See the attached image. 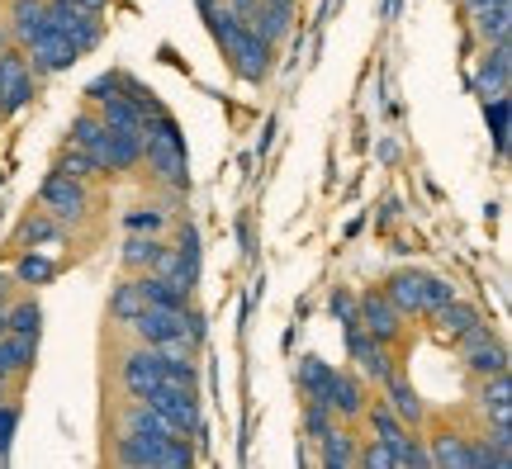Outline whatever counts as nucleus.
<instances>
[{
	"label": "nucleus",
	"mask_w": 512,
	"mask_h": 469,
	"mask_svg": "<svg viewBox=\"0 0 512 469\" xmlns=\"http://www.w3.org/2000/svg\"><path fill=\"white\" fill-rule=\"evenodd\" d=\"M204 24H209V34H214V43L223 48V57H228V67L242 76V81H252V86H261L266 76H271V57H275V43H266V38L256 34L252 24H242L233 10H223V5H214V10H204Z\"/></svg>",
	"instance_id": "1"
},
{
	"label": "nucleus",
	"mask_w": 512,
	"mask_h": 469,
	"mask_svg": "<svg viewBox=\"0 0 512 469\" xmlns=\"http://www.w3.org/2000/svg\"><path fill=\"white\" fill-rule=\"evenodd\" d=\"M143 162L147 171L166 185V190H185L190 185V152H185V133L181 124L157 109V114H147L143 124Z\"/></svg>",
	"instance_id": "2"
},
{
	"label": "nucleus",
	"mask_w": 512,
	"mask_h": 469,
	"mask_svg": "<svg viewBox=\"0 0 512 469\" xmlns=\"http://www.w3.org/2000/svg\"><path fill=\"white\" fill-rule=\"evenodd\" d=\"M38 204L57 223H86V214H91V185L67 176V171H48L43 185H38Z\"/></svg>",
	"instance_id": "3"
},
{
	"label": "nucleus",
	"mask_w": 512,
	"mask_h": 469,
	"mask_svg": "<svg viewBox=\"0 0 512 469\" xmlns=\"http://www.w3.org/2000/svg\"><path fill=\"white\" fill-rule=\"evenodd\" d=\"M152 413L162 417L166 427L176 436H195L204 432V417H200V389H181V384H162V389H152V394L143 398Z\"/></svg>",
	"instance_id": "4"
},
{
	"label": "nucleus",
	"mask_w": 512,
	"mask_h": 469,
	"mask_svg": "<svg viewBox=\"0 0 512 469\" xmlns=\"http://www.w3.org/2000/svg\"><path fill=\"white\" fill-rule=\"evenodd\" d=\"M152 275H162L176 289L195 294V285H200V228L195 223H181L176 247H162V256L152 261Z\"/></svg>",
	"instance_id": "5"
},
{
	"label": "nucleus",
	"mask_w": 512,
	"mask_h": 469,
	"mask_svg": "<svg viewBox=\"0 0 512 469\" xmlns=\"http://www.w3.org/2000/svg\"><path fill=\"white\" fill-rule=\"evenodd\" d=\"M48 24H53L57 34L72 38L81 57L91 53V48H100V38H105L100 10H86V5H76V0H48Z\"/></svg>",
	"instance_id": "6"
},
{
	"label": "nucleus",
	"mask_w": 512,
	"mask_h": 469,
	"mask_svg": "<svg viewBox=\"0 0 512 469\" xmlns=\"http://www.w3.org/2000/svg\"><path fill=\"white\" fill-rule=\"evenodd\" d=\"M456 351H460V361H465V370L479 379L508 370V346L489 332V323H479V327H470L465 337H456Z\"/></svg>",
	"instance_id": "7"
},
{
	"label": "nucleus",
	"mask_w": 512,
	"mask_h": 469,
	"mask_svg": "<svg viewBox=\"0 0 512 469\" xmlns=\"http://www.w3.org/2000/svg\"><path fill=\"white\" fill-rule=\"evenodd\" d=\"M29 100H34V67H29V57L15 53V48H0V119L29 109Z\"/></svg>",
	"instance_id": "8"
},
{
	"label": "nucleus",
	"mask_w": 512,
	"mask_h": 469,
	"mask_svg": "<svg viewBox=\"0 0 512 469\" xmlns=\"http://www.w3.org/2000/svg\"><path fill=\"white\" fill-rule=\"evenodd\" d=\"M403 323H408V318H403L399 308L384 299V289H366V294L356 299V327H361V332H370L375 342L394 346L403 337Z\"/></svg>",
	"instance_id": "9"
},
{
	"label": "nucleus",
	"mask_w": 512,
	"mask_h": 469,
	"mask_svg": "<svg viewBox=\"0 0 512 469\" xmlns=\"http://www.w3.org/2000/svg\"><path fill=\"white\" fill-rule=\"evenodd\" d=\"M24 53H29V67H34L38 76H57V72H67V67H72L76 57V43L67 34H57L53 24H43V29H38L34 38H29V43H24Z\"/></svg>",
	"instance_id": "10"
},
{
	"label": "nucleus",
	"mask_w": 512,
	"mask_h": 469,
	"mask_svg": "<svg viewBox=\"0 0 512 469\" xmlns=\"http://www.w3.org/2000/svg\"><path fill=\"white\" fill-rule=\"evenodd\" d=\"M119 379H124V394L128 398H147L152 389H162L166 384V361L157 346H138V351H128L124 365H119Z\"/></svg>",
	"instance_id": "11"
},
{
	"label": "nucleus",
	"mask_w": 512,
	"mask_h": 469,
	"mask_svg": "<svg viewBox=\"0 0 512 469\" xmlns=\"http://www.w3.org/2000/svg\"><path fill=\"white\" fill-rule=\"evenodd\" d=\"M347 351H351V361H356V375L361 379L384 384V379L399 370V365H394V351H389L384 342H375L370 332H361V327H347Z\"/></svg>",
	"instance_id": "12"
},
{
	"label": "nucleus",
	"mask_w": 512,
	"mask_h": 469,
	"mask_svg": "<svg viewBox=\"0 0 512 469\" xmlns=\"http://www.w3.org/2000/svg\"><path fill=\"white\" fill-rule=\"evenodd\" d=\"M384 299L399 308L403 318H422L427 313V271H394L384 280Z\"/></svg>",
	"instance_id": "13"
},
{
	"label": "nucleus",
	"mask_w": 512,
	"mask_h": 469,
	"mask_svg": "<svg viewBox=\"0 0 512 469\" xmlns=\"http://www.w3.org/2000/svg\"><path fill=\"white\" fill-rule=\"evenodd\" d=\"M380 394H384V398H380L384 408H389V413L399 417V422H408V427H418L422 417H427V403L418 398V389H413V379L399 375V370H394V375H389V379L380 384Z\"/></svg>",
	"instance_id": "14"
},
{
	"label": "nucleus",
	"mask_w": 512,
	"mask_h": 469,
	"mask_svg": "<svg viewBox=\"0 0 512 469\" xmlns=\"http://www.w3.org/2000/svg\"><path fill=\"white\" fill-rule=\"evenodd\" d=\"M366 403H370L366 379H361V375H347V370H337V375H332L328 408H332V417H337V422H356V417L366 413Z\"/></svg>",
	"instance_id": "15"
},
{
	"label": "nucleus",
	"mask_w": 512,
	"mask_h": 469,
	"mask_svg": "<svg viewBox=\"0 0 512 469\" xmlns=\"http://www.w3.org/2000/svg\"><path fill=\"white\" fill-rule=\"evenodd\" d=\"M427 465L432 469H475V436L465 432H441L427 446Z\"/></svg>",
	"instance_id": "16"
},
{
	"label": "nucleus",
	"mask_w": 512,
	"mask_h": 469,
	"mask_svg": "<svg viewBox=\"0 0 512 469\" xmlns=\"http://www.w3.org/2000/svg\"><path fill=\"white\" fill-rule=\"evenodd\" d=\"M508 76H512V53L508 43H489V53L479 57L475 72V91L489 100V95H508Z\"/></svg>",
	"instance_id": "17"
},
{
	"label": "nucleus",
	"mask_w": 512,
	"mask_h": 469,
	"mask_svg": "<svg viewBox=\"0 0 512 469\" xmlns=\"http://www.w3.org/2000/svg\"><path fill=\"white\" fill-rule=\"evenodd\" d=\"M138 162H143V133L105 124V176H114V171H133Z\"/></svg>",
	"instance_id": "18"
},
{
	"label": "nucleus",
	"mask_w": 512,
	"mask_h": 469,
	"mask_svg": "<svg viewBox=\"0 0 512 469\" xmlns=\"http://www.w3.org/2000/svg\"><path fill=\"white\" fill-rule=\"evenodd\" d=\"M356 436H351V427H342V422H332V432L318 441V465L323 469H356Z\"/></svg>",
	"instance_id": "19"
},
{
	"label": "nucleus",
	"mask_w": 512,
	"mask_h": 469,
	"mask_svg": "<svg viewBox=\"0 0 512 469\" xmlns=\"http://www.w3.org/2000/svg\"><path fill=\"white\" fill-rule=\"evenodd\" d=\"M332 375H337V365H328L323 356H299V365H294V379H299V394L313 398V403H328Z\"/></svg>",
	"instance_id": "20"
},
{
	"label": "nucleus",
	"mask_w": 512,
	"mask_h": 469,
	"mask_svg": "<svg viewBox=\"0 0 512 469\" xmlns=\"http://www.w3.org/2000/svg\"><path fill=\"white\" fill-rule=\"evenodd\" d=\"M432 318H437V332L446 337V342H456V337H465L470 327L484 323V313H479V308L470 304V299H460V294L451 299V304H441L437 313H432Z\"/></svg>",
	"instance_id": "21"
},
{
	"label": "nucleus",
	"mask_w": 512,
	"mask_h": 469,
	"mask_svg": "<svg viewBox=\"0 0 512 469\" xmlns=\"http://www.w3.org/2000/svg\"><path fill=\"white\" fill-rule=\"evenodd\" d=\"M252 29L266 38V43H280V38L294 29V0H261Z\"/></svg>",
	"instance_id": "22"
},
{
	"label": "nucleus",
	"mask_w": 512,
	"mask_h": 469,
	"mask_svg": "<svg viewBox=\"0 0 512 469\" xmlns=\"http://www.w3.org/2000/svg\"><path fill=\"white\" fill-rule=\"evenodd\" d=\"M95 114H100V124H110V128H133V133H143V124H147V114L133 105L124 91L100 95V100H95Z\"/></svg>",
	"instance_id": "23"
},
{
	"label": "nucleus",
	"mask_w": 512,
	"mask_h": 469,
	"mask_svg": "<svg viewBox=\"0 0 512 469\" xmlns=\"http://www.w3.org/2000/svg\"><path fill=\"white\" fill-rule=\"evenodd\" d=\"M72 147H81L86 157H95V166L105 171V124L95 109H81L72 119Z\"/></svg>",
	"instance_id": "24"
},
{
	"label": "nucleus",
	"mask_w": 512,
	"mask_h": 469,
	"mask_svg": "<svg viewBox=\"0 0 512 469\" xmlns=\"http://www.w3.org/2000/svg\"><path fill=\"white\" fill-rule=\"evenodd\" d=\"M479 413L489 422H512V384H508V370L503 375H489L479 384Z\"/></svg>",
	"instance_id": "25"
},
{
	"label": "nucleus",
	"mask_w": 512,
	"mask_h": 469,
	"mask_svg": "<svg viewBox=\"0 0 512 469\" xmlns=\"http://www.w3.org/2000/svg\"><path fill=\"white\" fill-rule=\"evenodd\" d=\"M475 15V34L484 43H508L512 34V0H498V5H484V10H470Z\"/></svg>",
	"instance_id": "26"
},
{
	"label": "nucleus",
	"mask_w": 512,
	"mask_h": 469,
	"mask_svg": "<svg viewBox=\"0 0 512 469\" xmlns=\"http://www.w3.org/2000/svg\"><path fill=\"white\" fill-rule=\"evenodd\" d=\"M162 237H152V233H128V242H124V252H119V261H124L133 275H143V271H152V261L162 256Z\"/></svg>",
	"instance_id": "27"
},
{
	"label": "nucleus",
	"mask_w": 512,
	"mask_h": 469,
	"mask_svg": "<svg viewBox=\"0 0 512 469\" xmlns=\"http://www.w3.org/2000/svg\"><path fill=\"white\" fill-rule=\"evenodd\" d=\"M48 24V0H10V29L19 43H29Z\"/></svg>",
	"instance_id": "28"
},
{
	"label": "nucleus",
	"mask_w": 512,
	"mask_h": 469,
	"mask_svg": "<svg viewBox=\"0 0 512 469\" xmlns=\"http://www.w3.org/2000/svg\"><path fill=\"white\" fill-rule=\"evenodd\" d=\"M53 275H57L53 256L43 252V247H24V256H19V266H15L10 280H15V285H48Z\"/></svg>",
	"instance_id": "29"
},
{
	"label": "nucleus",
	"mask_w": 512,
	"mask_h": 469,
	"mask_svg": "<svg viewBox=\"0 0 512 469\" xmlns=\"http://www.w3.org/2000/svg\"><path fill=\"white\" fill-rule=\"evenodd\" d=\"M138 289H143V299L152 308H185L190 304V294H185V289H176L171 280H162V275H152V271L138 275Z\"/></svg>",
	"instance_id": "30"
},
{
	"label": "nucleus",
	"mask_w": 512,
	"mask_h": 469,
	"mask_svg": "<svg viewBox=\"0 0 512 469\" xmlns=\"http://www.w3.org/2000/svg\"><path fill=\"white\" fill-rule=\"evenodd\" d=\"M0 346H5V361H10V375H15V379H24L29 370H34V361H38V337L5 332V337H0Z\"/></svg>",
	"instance_id": "31"
},
{
	"label": "nucleus",
	"mask_w": 512,
	"mask_h": 469,
	"mask_svg": "<svg viewBox=\"0 0 512 469\" xmlns=\"http://www.w3.org/2000/svg\"><path fill=\"white\" fill-rule=\"evenodd\" d=\"M53 242H62V223H57L53 214H29L24 218V228H19V247H53Z\"/></svg>",
	"instance_id": "32"
},
{
	"label": "nucleus",
	"mask_w": 512,
	"mask_h": 469,
	"mask_svg": "<svg viewBox=\"0 0 512 469\" xmlns=\"http://www.w3.org/2000/svg\"><path fill=\"white\" fill-rule=\"evenodd\" d=\"M143 308H147V299H143V289H138V275H133V280H124V285L110 294V318H114V323L128 327L138 313H143Z\"/></svg>",
	"instance_id": "33"
},
{
	"label": "nucleus",
	"mask_w": 512,
	"mask_h": 469,
	"mask_svg": "<svg viewBox=\"0 0 512 469\" xmlns=\"http://www.w3.org/2000/svg\"><path fill=\"white\" fill-rule=\"evenodd\" d=\"M5 327H10V332H19V337H38V332H43V308H38L34 299L10 304V308H5Z\"/></svg>",
	"instance_id": "34"
},
{
	"label": "nucleus",
	"mask_w": 512,
	"mask_h": 469,
	"mask_svg": "<svg viewBox=\"0 0 512 469\" xmlns=\"http://www.w3.org/2000/svg\"><path fill=\"white\" fill-rule=\"evenodd\" d=\"M124 228H128V233H152V237H162L166 209H157V204H138V209H128V214H124Z\"/></svg>",
	"instance_id": "35"
},
{
	"label": "nucleus",
	"mask_w": 512,
	"mask_h": 469,
	"mask_svg": "<svg viewBox=\"0 0 512 469\" xmlns=\"http://www.w3.org/2000/svg\"><path fill=\"white\" fill-rule=\"evenodd\" d=\"M332 422H337V417H332L328 403H313V398H304V436H309L313 446L332 432Z\"/></svg>",
	"instance_id": "36"
},
{
	"label": "nucleus",
	"mask_w": 512,
	"mask_h": 469,
	"mask_svg": "<svg viewBox=\"0 0 512 469\" xmlns=\"http://www.w3.org/2000/svg\"><path fill=\"white\" fill-rule=\"evenodd\" d=\"M484 114H489L494 147H498V157H503V152H508V95H489V100H484Z\"/></svg>",
	"instance_id": "37"
},
{
	"label": "nucleus",
	"mask_w": 512,
	"mask_h": 469,
	"mask_svg": "<svg viewBox=\"0 0 512 469\" xmlns=\"http://www.w3.org/2000/svg\"><path fill=\"white\" fill-rule=\"evenodd\" d=\"M57 171H67V176H76V181H86V185H91L95 176H105V171L95 166V157H86L81 147H67V152H62V162H57Z\"/></svg>",
	"instance_id": "38"
},
{
	"label": "nucleus",
	"mask_w": 512,
	"mask_h": 469,
	"mask_svg": "<svg viewBox=\"0 0 512 469\" xmlns=\"http://www.w3.org/2000/svg\"><path fill=\"white\" fill-rule=\"evenodd\" d=\"M328 308H332V318L342 323V332H347V327H356V294H347V289L337 285V289H332V299H328Z\"/></svg>",
	"instance_id": "39"
},
{
	"label": "nucleus",
	"mask_w": 512,
	"mask_h": 469,
	"mask_svg": "<svg viewBox=\"0 0 512 469\" xmlns=\"http://www.w3.org/2000/svg\"><path fill=\"white\" fill-rule=\"evenodd\" d=\"M451 299H456V285L441 280V275H427V313H437V308L451 304Z\"/></svg>",
	"instance_id": "40"
},
{
	"label": "nucleus",
	"mask_w": 512,
	"mask_h": 469,
	"mask_svg": "<svg viewBox=\"0 0 512 469\" xmlns=\"http://www.w3.org/2000/svg\"><path fill=\"white\" fill-rule=\"evenodd\" d=\"M356 465L361 469H394V451H384L380 441H370L366 451H356Z\"/></svg>",
	"instance_id": "41"
},
{
	"label": "nucleus",
	"mask_w": 512,
	"mask_h": 469,
	"mask_svg": "<svg viewBox=\"0 0 512 469\" xmlns=\"http://www.w3.org/2000/svg\"><path fill=\"white\" fill-rule=\"evenodd\" d=\"M256 5H261V0H223V10H233L242 24H252L256 19Z\"/></svg>",
	"instance_id": "42"
},
{
	"label": "nucleus",
	"mask_w": 512,
	"mask_h": 469,
	"mask_svg": "<svg viewBox=\"0 0 512 469\" xmlns=\"http://www.w3.org/2000/svg\"><path fill=\"white\" fill-rule=\"evenodd\" d=\"M76 5H86V10H105L110 0H76Z\"/></svg>",
	"instance_id": "43"
},
{
	"label": "nucleus",
	"mask_w": 512,
	"mask_h": 469,
	"mask_svg": "<svg viewBox=\"0 0 512 469\" xmlns=\"http://www.w3.org/2000/svg\"><path fill=\"white\" fill-rule=\"evenodd\" d=\"M484 5H498V0H465V10H484Z\"/></svg>",
	"instance_id": "44"
},
{
	"label": "nucleus",
	"mask_w": 512,
	"mask_h": 469,
	"mask_svg": "<svg viewBox=\"0 0 512 469\" xmlns=\"http://www.w3.org/2000/svg\"><path fill=\"white\" fill-rule=\"evenodd\" d=\"M5 294H10V275L0 271V299H5Z\"/></svg>",
	"instance_id": "45"
},
{
	"label": "nucleus",
	"mask_w": 512,
	"mask_h": 469,
	"mask_svg": "<svg viewBox=\"0 0 512 469\" xmlns=\"http://www.w3.org/2000/svg\"><path fill=\"white\" fill-rule=\"evenodd\" d=\"M5 308H10V304H5V299H0V337H5V332H10V327H5Z\"/></svg>",
	"instance_id": "46"
},
{
	"label": "nucleus",
	"mask_w": 512,
	"mask_h": 469,
	"mask_svg": "<svg viewBox=\"0 0 512 469\" xmlns=\"http://www.w3.org/2000/svg\"><path fill=\"white\" fill-rule=\"evenodd\" d=\"M5 389H10V384H0V398H5Z\"/></svg>",
	"instance_id": "47"
}]
</instances>
